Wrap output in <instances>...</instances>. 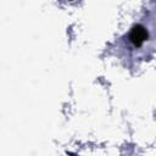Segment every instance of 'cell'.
Listing matches in <instances>:
<instances>
[{
    "mask_svg": "<svg viewBox=\"0 0 156 156\" xmlns=\"http://www.w3.org/2000/svg\"><path fill=\"white\" fill-rule=\"evenodd\" d=\"M147 39V32L141 26H135L130 32V40L134 45H141Z\"/></svg>",
    "mask_w": 156,
    "mask_h": 156,
    "instance_id": "cell-1",
    "label": "cell"
}]
</instances>
